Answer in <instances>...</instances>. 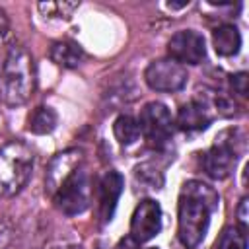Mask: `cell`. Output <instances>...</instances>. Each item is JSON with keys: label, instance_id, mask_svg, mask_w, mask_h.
<instances>
[{"label": "cell", "instance_id": "6da1fadb", "mask_svg": "<svg viewBox=\"0 0 249 249\" xmlns=\"http://www.w3.org/2000/svg\"><path fill=\"white\" fill-rule=\"evenodd\" d=\"M218 193L202 181H187L179 195L177 235L187 249H195L206 235L210 214L218 208Z\"/></svg>", "mask_w": 249, "mask_h": 249}, {"label": "cell", "instance_id": "7a4b0ae2", "mask_svg": "<svg viewBox=\"0 0 249 249\" xmlns=\"http://www.w3.org/2000/svg\"><path fill=\"white\" fill-rule=\"evenodd\" d=\"M35 89V64L25 47L10 43L0 58V99L23 105Z\"/></svg>", "mask_w": 249, "mask_h": 249}, {"label": "cell", "instance_id": "3957f363", "mask_svg": "<svg viewBox=\"0 0 249 249\" xmlns=\"http://www.w3.org/2000/svg\"><path fill=\"white\" fill-rule=\"evenodd\" d=\"M33 171V152L19 140L0 148V196H14L29 181Z\"/></svg>", "mask_w": 249, "mask_h": 249}, {"label": "cell", "instance_id": "277c9868", "mask_svg": "<svg viewBox=\"0 0 249 249\" xmlns=\"http://www.w3.org/2000/svg\"><path fill=\"white\" fill-rule=\"evenodd\" d=\"M56 208L66 216H78L89 208L91 183L84 167H74L53 193Z\"/></svg>", "mask_w": 249, "mask_h": 249}, {"label": "cell", "instance_id": "5b68a950", "mask_svg": "<svg viewBox=\"0 0 249 249\" xmlns=\"http://www.w3.org/2000/svg\"><path fill=\"white\" fill-rule=\"evenodd\" d=\"M237 134L239 132L233 128L224 130L222 134L216 136L214 144L206 150L202 158V165L212 179H226L233 171L241 152V144H243V138H237Z\"/></svg>", "mask_w": 249, "mask_h": 249}, {"label": "cell", "instance_id": "8992f818", "mask_svg": "<svg viewBox=\"0 0 249 249\" xmlns=\"http://www.w3.org/2000/svg\"><path fill=\"white\" fill-rule=\"evenodd\" d=\"M140 132L144 134L148 146L161 150L173 136V119L169 109L160 101H150L142 107L138 117Z\"/></svg>", "mask_w": 249, "mask_h": 249}, {"label": "cell", "instance_id": "52a82bcc", "mask_svg": "<svg viewBox=\"0 0 249 249\" xmlns=\"http://www.w3.org/2000/svg\"><path fill=\"white\" fill-rule=\"evenodd\" d=\"M146 84L156 91H179L187 84V70L171 58H160L148 64L144 72Z\"/></svg>", "mask_w": 249, "mask_h": 249}, {"label": "cell", "instance_id": "ba28073f", "mask_svg": "<svg viewBox=\"0 0 249 249\" xmlns=\"http://www.w3.org/2000/svg\"><path fill=\"white\" fill-rule=\"evenodd\" d=\"M161 230V208L154 198H144L134 208L130 218V239L134 243H146Z\"/></svg>", "mask_w": 249, "mask_h": 249}, {"label": "cell", "instance_id": "9c48e42d", "mask_svg": "<svg viewBox=\"0 0 249 249\" xmlns=\"http://www.w3.org/2000/svg\"><path fill=\"white\" fill-rule=\"evenodd\" d=\"M167 53L179 64H200L206 56L204 37L193 29L177 31L167 43Z\"/></svg>", "mask_w": 249, "mask_h": 249}, {"label": "cell", "instance_id": "30bf717a", "mask_svg": "<svg viewBox=\"0 0 249 249\" xmlns=\"http://www.w3.org/2000/svg\"><path fill=\"white\" fill-rule=\"evenodd\" d=\"M212 123V111L204 99H191L181 105L177 113V124L185 132H198L208 128Z\"/></svg>", "mask_w": 249, "mask_h": 249}, {"label": "cell", "instance_id": "8fae6325", "mask_svg": "<svg viewBox=\"0 0 249 249\" xmlns=\"http://www.w3.org/2000/svg\"><path fill=\"white\" fill-rule=\"evenodd\" d=\"M124 189V179L119 171H107L99 181V214L103 222H109L113 218V212L117 208V200Z\"/></svg>", "mask_w": 249, "mask_h": 249}, {"label": "cell", "instance_id": "7c38bea8", "mask_svg": "<svg viewBox=\"0 0 249 249\" xmlns=\"http://www.w3.org/2000/svg\"><path fill=\"white\" fill-rule=\"evenodd\" d=\"M78 161H80V154H78L76 150L58 154V156L53 160L51 169L47 171V185H49L47 189H49L51 193H54V191L58 189V185L64 181V177H66L74 167H78V165H76Z\"/></svg>", "mask_w": 249, "mask_h": 249}, {"label": "cell", "instance_id": "4fadbf2b", "mask_svg": "<svg viewBox=\"0 0 249 249\" xmlns=\"http://www.w3.org/2000/svg\"><path fill=\"white\" fill-rule=\"evenodd\" d=\"M212 43H214V51L220 56H233L241 49V33L237 31L235 25L224 23V25L214 29Z\"/></svg>", "mask_w": 249, "mask_h": 249}, {"label": "cell", "instance_id": "5bb4252c", "mask_svg": "<svg viewBox=\"0 0 249 249\" xmlns=\"http://www.w3.org/2000/svg\"><path fill=\"white\" fill-rule=\"evenodd\" d=\"M51 60L56 62L62 68H76L82 58H84V51L76 41L70 39H62L51 45Z\"/></svg>", "mask_w": 249, "mask_h": 249}, {"label": "cell", "instance_id": "9a60e30c", "mask_svg": "<svg viewBox=\"0 0 249 249\" xmlns=\"http://www.w3.org/2000/svg\"><path fill=\"white\" fill-rule=\"evenodd\" d=\"M58 117L54 113V109L51 107H37L33 109V113L27 119V128L33 134H49L56 128Z\"/></svg>", "mask_w": 249, "mask_h": 249}, {"label": "cell", "instance_id": "2e32d148", "mask_svg": "<svg viewBox=\"0 0 249 249\" xmlns=\"http://www.w3.org/2000/svg\"><path fill=\"white\" fill-rule=\"evenodd\" d=\"M113 134L115 138L119 140V144L123 146H130L138 140L140 136V126H138V121L130 115H121L117 117V121L113 123Z\"/></svg>", "mask_w": 249, "mask_h": 249}, {"label": "cell", "instance_id": "e0dca14e", "mask_svg": "<svg viewBox=\"0 0 249 249\" xmlns=\"http://www.w3.org/2000/svg\"><path fill=\"white\" fill-rule=\"evenodd\" d=\"M247 230L239 226H230L222 231L216 247L218 249H247Z\"/></svg>", "mask_w": 249, "mask_h": 249}, {"label": "cell", "instance_id": "ac0fdd59", "mask_svg": "<svg viewBox=\"0 0 249 249\" xmlns=\"http://www.w3.org/2000/svg\"><path fill=\"white\" fill-rule=\"evenodd\" d=\"M80 6V2H41L39 12L45 18H56V19H70L74 10Z\"/></svg>", "mask_w": 249, "mask_h": 249}, {"label": "cell", "instance_id": "d6986e66", "mask_svg": "<svg viewBox=\"0 0 249 249\" xmlns=\"http://www.w3.org/2000/svg\"><path fill=\"white\" fill-rule=\"evenodd\" d=\"M134 175H136V179H138L142 185H146L148 189H160V187H161V183H163L161 173H160L158 169H154L152 165H148V163L138 165Z\"/></svg>", "mask_w": 249, "mask_h": 249}, {"label": "cell", "instance_id": "ffe728a7", "mask_svg": "<svg viewBox=\"0 0 249 249\" xmlns=\"http://www.w3.org/2000/svg\"><path fill=\"white\" fill-rule=\"evenodd\" d=\"M230 82H231V88H233L235 93H239L243 97L247 95V74L245 72H239V74L230 76Z\"/></svg>", "mask_w": 249, "mask_h": 249}, {"label": "cell", "instance_id": "44dd1931", "mask_svg": "<svg viewBox=\"0 0 249 249\" xmlns=\"http://www.w3.org/2000/svg\"><path fill=\"white\" fill-rule=\"evenodd\" d=\"M247 204H249V200H247V198H241V202H239V208H237L239 228H243V230H247Z\"/></svg>", "mask_w": 249, "mask_h": 249}, {"label": "cell", "instance_id": "7402d4cb", "mask_svg": "<svg viewBox=\"0 0 249 249\" xmlns=\"http://www.w3.org/2000/svg\"><path fill=\"white\" fill-rule=\"evenodd\" d=\"M10 239H12V231H10V228L4 226V224H0V249H8Z\"/></svg>", "mask_w": 249, "mask_h": 249}, {"label": "cell", "instance_id": "603a6c76", "mask_svg": "<svg viewBox=\"0 0 249 249\" xmlns=\"http://www.w3.org/2000/svg\"><path fill=\"white\" fill-rule=\"evenodd\" d=\"M8 27H10V21H8V16H6V12L0 8V37L8 31Z\"/></svg>", "mask_w": 249, "mask_h": 249}, {"label": "cell", "instance_id": "cb8c5ba5", "mask_svg": "<svg viewBox=\"0 0 249 249\" xmlns=\"http://www.w3.org/2000/svg\"><path fill=\"white\" fill-rule=\"evenodd\" d=\"M115 249H132V247L128 245V241H124V239H123V241H121V243H119Z\"/></svg>", "mask_w": 249, "mask_h": 249}, {"label": "cell", "instance_id": "d4e9b609", "mask_svg": "<svg viewBox=\"0 0 249 249\" xmlns=\"http://www.w3.org/2000/svg\"><path fill=\"white\" fill-rule=\"evenodd\" d=\"M148 249H158V247H148Z\"/></svg>", "mask_w": 249, "mask_h": 249}]
</instances>
